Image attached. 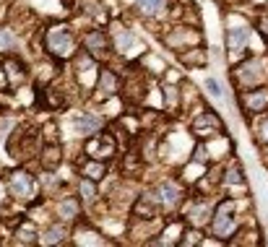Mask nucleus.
<instances>
[{
    "label": "nucleus",
    "mask_w": 268,
    "mask_h": 247,
    "mask_svg": "<svg viewBox=\"0 0 268 247\" xmlns=\"http://www.w3.org/2000/svg\"><path fill=\"white\" fill-rule=\"evenodd\" d=\"M232 81L237 89H255L268 84V60L261 55H247L232 70Z\"/></svg>",
    "instance_id": "f257e3e1"
},
{
    "label": "nucleus",
    "mask_w": 268,
    "mask_h": 247,
    "mask_svg": "<svg viewBox=\"0 0 268 247\" xmlns=\"http://www.w3.org/2000/svg\"><path fill=\"white\" fill-rule=\"evenodd\" d=\"M44 50L58 60H68L78 52V42L68 24H55L44 31Z\"/></svg>",
    "instance_id": "f03ea898"
},
{
    "label": "nucleus",
    "mask_w": 268,
    "mask_h": 247,
    "mask_svg": "<svg viewBox=\"0 0 268 247\" xmlns=\"http://www.w3.org/2000/svg\"><path fill=\"white\" fill-rule=\"evenodd\" d=\"M237 200L234 198H227L224 203H219V208L214 214H211V232H214V237H219V240H229L234 232H237Z\"/></svg>",
    "instance_id": "7ed1b4c3"
},
{
    "label": "nucleus",
    "mask_w": 268,
    "mask_h": 247,
    "mask_svg": "<svg viewBox=\"0 0 268 247\" xmlns=\"http://www.w3.org/2000/svg\"><path fill=\"white\" fill-rule=\"evenodd\" d=\"M81 44H84V52H89L94 60L104 62L109 60V55H112V39H109V34L104 29H89L84 34V39H81Z\"/></svg>",
    "instance_id": "20e7f679"
},
{
    "label": "nucleus",
    "mask_w": 268,
    "mask_h": 247,
    "mask_svg": "<svg viewBox=\"0 0 268 247\" xmlns=\"http://www.w3.org/2000/svg\"><path fill=\"white\" fill-rule=\"evenodd\" d=\"M120 76L112 70V68H107V65H99L97 70V81H94V99H99V102H107V99H112L120 94Z\"/></svg>",
    "instance_id": "39448f33"
},
{
    "label": "nucleus",
    "mask_w": 268,
    "mask_h": 247,
    "mask_svg": "<svg viewBox=\"0 0 268 247\" xmlns=\"http://www.w3.org/2000/svg\"><path fill=\"white\" fill-rule=\"evenodd\" d=\"M86 154H89L91 159H99V161L112 159L115 156V138H109L107 130H99L97 135H89Z\"/></svg>",
    "instance_id": "423d86ee"
},
{
    "label": "nucleus",
    "mask_w": 268,
    "mask_h": 247,
    "mask_svg": "<svg viewBox=\"0 0 268 247\" xmlns=\"http://www.w3.org/2000/svg\"><path fill=\"white\" fill-rule=\"evenodd\" d=\"M201 42V34L198 29H193V26H174V29H169L167 34H164V44L172 50H185L190 47V44H198Z\"/></svg>",
    "instance_id": "0eeeda50"
},
{
    "label": "nucleus",
    "mask_w": 268,
    "mask_h": 247,
    "mask_svg": "<svg viewBox=\"0 0 268 247\" xmlns=\"http://www.w3.org/2000/svg\"><path fill=\"white\" fill-rule=\"evenodd\" d=\"M239 104H242L245 112L261 115V112H266V107H268V91H266L263 86L239 89Z\"/></svg>",
    "instance_id": "6e6552de"
},
{
    "label": "nucleus",
    "mask_w": 268,
    "mask_h": 247,
    "mask_svg": "<svg viewBox=\"0 0 268 247\" xmlns=\"http://www.w3.org/2000/svg\"><path fill=\"white\" fill-rule=\"evenodd\" d=\"M8 190H11L13 198H21V200H32L34 193H36V185H34V177L29 172L18 169L8 177Z\"/></svg>",
    "instance_id": "1a4fd4ad"
},
{
    "label": "nucleus",
    "mask_w": 268,
    "mask_h": 247,
    "mask_svg": "<svg viewBox=\"0 0 268 247\" xmlns=\"http://www.w3.org/2000/svg\"><path fill=\"white\" fill-rule=\"evenodd\" d=\"M109 39H112V50L117 55H123V58H128L135 47H138V36L128 29V26L123 24H115L112 26V34H109Z\"/></svg>",
    "instance_id": "9d476101"
},
{
    "label": "nucleus",
    "mask_w": 268,
    "mask_h": 247,
    "mask_svg": "<svg viewBox=\"0 0 268 247\" xmlns=\"http://www.w3.org/2000/svg\"><path fill=\"white\" fill-rule=\"evenodd\" d=\"M221 127H224V123L219 120V115L214 112V109H206L203 115L196 117V123H193V133L203 135V138H211V135L221 133Z\"/></svg>",
    "instance_id": "9b49d317"
},
{
    "label": "nucleus",
    "mask_w": 268,
    "mask_h": 247,
    "mask_svg": "<svg viewBox=\"0 0 268 247\" xmlns=\"http://www.w3.org/2000/svg\"><path fill=\"white\" fill-rule=\"evenodd\" d=\"M156 200L159 206H177L182 200V185L174 180H162L156 185Z\"/></svg>",
    "instance_id": "f8f14e48"
},
{
    "label": "nucleus",
    "mask_w": 268,
    "mask_h": 247,
    "mask_svg": "<svg viewBox=\"0 0 268 247\" xmlns=\"http://www.w3.org/2000/svg\"><path fill=\"white\" fill-rule=\"evenodd\" d=\"M73 130H76L78 135H97L99 130H104V123H101V117L91 115V112H84L78 117H73Z\"/></svg>",
    "instance_id": "ddd939ff"
},
{
    "label": "nucleus",
    "mask_w": 268,
    "mask_h": 247,
    "mask_svg": "<svg viewBox=\"0 0 268 247\" xmlns=\"http://www.w3.org/2000/svg\"><path fill=\"white\" fill-rule=\"evenodd\" d=\"M133 216L141 218V221H154L159 216V200L149 198V195H138L135 206H133Z\"/></svg>",
    "instance_id": "4468645a"
},
{
    "label": "nucleus",
    "mask_w": 268,
    "mask_h": 247,
    "mask_svg": "<svg viewBox=\"0 0 268 247\" xmlns=\"http://www.w3.org/2000/svg\"><path fill=\"white\" fill-rule=\"evenodd\" d=\"M224 42L229 52H242L247 47V42H250V29L247 26H232V29H227Z\"/></svg>",
    "instance_id": "2eb2a0df"
},
{
    "label": "nucleus",
    "mask_w": 268,
    "mask_h": 247,
    "mask_svg": "<svg viewBox=\"0 0 268 247\" xmlns=\"http://www.w3.org/2000/svg\"><path fill=\"white\" fill-rule=\"evenodd\" d=\"M60 161H63V149H60L58 143L42 146V151H39V164H42V169L55 172V169L60 167Z\"/></svg>",
    "instance_id": "dca6fc26"
},
{
    "label": "nucleus",
    "mask_w": 268,
    "mask_h": 247,
    "mask_svg": "<svg viewBox=\"0 0 268 247\" xmlns=\"http://www.w3.org/2000/svg\"><path fill=\"white\" fill-rule=\"evenodd\" d=\"M211 214H214V211H211V206L201 200V203H196V208L185 211V224H188V226H198V229H201V226H206L211 221Z\"/></svg>",
    "instance_id": "f3484780"
},
{
    "label": "nucleus",
    "mask_w": 268,
    "mask_h": 247,
    "mask_svg": "<svg viewBox=\"0 0 268 247\" xmlns=\"http://www.w3.org/2000/svg\"><path fill=\"white\" fill-rule=\"evenodd\" d=\"M180 62L185 68H206V50L198 44H190L180 52Z\"/></svg>",
    "instance_id": "a211bd4d"
},
{
    "label": "nucleus",
    "mask_w": 268,
    "mask_h": 247,
    "mask_svg": "<svg viewBox=\"0 0 268 247\" xmlns=\"http://www.w3.org/2000/svg\"><path fill=\"white\" fill-rule=\"evenodd\" d=\"M78 172L84 177H89V180H94V182H99V180H104V175H107V164L104 161H99V159H86V161H81L78 164Z\"/></svg>",
    "instance_id": "6ab92c4d"
},
{
    "label": "nucleus",
    "mask_w": 268,
    "mask_h": 247,
    "mask_svg": "<svg viewBox=\"0 0 268 247\" xmlns=\"http://www.w3.org/2000/svg\"><path fill=\"white\" fill-rule=\"evenodd\" d=\"M58 216L63 218V221H73V218H78L81 216V200L78 198H66V200H60L58 203Z\"/></svg>",
    "instance_id": "aec40b11"
},
{
    "label": "nucleus",
    "mask_w": 268,
    "mask_h": 247,
    "mask_svg": "<svg viewBox=\"0 0 268 247\" xmlns=\"http://www.w3.org/2000/svg\"><path fill=\"white\" fill-rule=\"evenodd\" d=\"M133 3H135V11L146 18L159 16V13H164V8H167V0H133Z\"/></svg>",
    "instance_id": "412c9836"
},
{
    "label": "nucleus",
    "mask_w": 268,
    "mask_h": 247,
    "mask_svg": "<svg viewBox=\"0 0 268 247\" xmlns=\"http://www.w3.org/2000/svg\"><path fill=\"white\" fill-rule=\"evenodd\" d=\"M66 237H68V229H66V226H63V224H60V226L52 224L50 229L42 234L39 242H42V245H63V242H66Z\"/></svg>",
    "instance_id": "4be33fe9"
},
{
    "label": "nucleus",
    "mask_w": 268,
    "mask_h": 247,
    "mask_svg": "<svg viewBox=\"0 0 268 247\" xmlns=\"http://www.w3.org/2000/svg\"><path fill=\"white\" fill-rule=\"evenodd\" d=\"M5 70H8V78H11V86H18V84L26 81V68H24L21 60H8Z\"/></svg>",
    "instance_id": "5701e85b"
},
{
    "label": "nucleus",
    "mask_w": 268,
    "mask_h": 247,
    "mask_svg": "<svg viewBox=\"0 0 268 247\" xmlns=\"http://www.w3.org/2000/svg\"><path fill=\"white\" fill-rule=\"evenodd\" d=\"M224 185H227V187H239V185H245L242 167H239V164H229V167H224Z\"/></svg>",
    "instance_id": "b1692460"
},
{
    "label": "nucleus",
    "mask_w": 268,
    "mask_h": 247,
    "mask_svg": "<svg viewBox=\"0 0 268 247\" xmlns=\"http://www.w3.org/2000/svg\"><path fill=\"white\" fill-rule=\"evenodd\" d=\"M78 195H81L84 203H91V200L97 198V182L89 180V177H81L78 180Z\"/></svg>",
    "instance_id": "393cba45"
},
{
    "label": "nucleus",
    "mask_w": 268,
    "mask_h": 247,
    "mask_svg": "<svg viewBox=\"0 0 268 247\" xmlns=\"http://www.w3.org/2000/svg\"><path fill=\"white\" fill-rule=\"evenodd\" d=\"M16 237H21V242H26V245L39 242V234H36V229H34V226H29V224L18 226V229H16Z\"/></svg>",
    "instance_id": "a878e982"
},
{
    "label": "nucleus",
    "mask_w": 268,
    "mask_h": 247,
    "mask_svg": "<svg viewBox=\"0 0 268 247\" xmlns=\"http://www.w3.org/2000/svg\"><path fill=\"white\" fill-rule=\"evenodd\" d=\"M182 237H185V240H180V242H177V245H182V247H190V245L203 242V237H201V229H198V226H190V229L185 232Z\"/></svg>",
    "instance_id": "bb28decb"
},
{
    "label": "nucleus",
    "mask_w": 268,
    "mask_h": 247,
    "mask_svg": "<svg viewBox=\"0 0 268 247\" xmlns=\"http://www.w3.org/2000/svg\"><path fill=\"white\" fill-rule=\"evenodd\" d=\"M162 91H164L162 96H164V102H167V109H172L174 104H177V89H174V86H164Z\"/></svg>",
    "instance_id": "cd10ccee"
},
{
    "label": "nucleus",
    "mask_w": 268,
    "mask_h": 247,
    "mask_svg": "<svg viewBox=\"0 0 268 247\" xmlns=\"http://www.w3.org/2000/svg\"><path fill=\"white\" fill-rule=\"evenodd\" d=\"M258 31H261V36H263V39L268 42V13H261V16H258Z\"/></svg>",
    "instance_id": "c85d7f7f"
},
{
    "label": "nucleus",
    "mask_w": 268,
    "mask_h": 247,
    "mask_svg": "<svg viewBox=\"0 0 268 247\" xmlns=\"http://www.w3.org/2000/svg\"><path fill=\"white\" fill-rule=\"evenodd\" d=\"M206 89H208V94H211V96H221V94H224L216 78H206Z\"/></svg>",
    "instance_id": "c756f323"
},
{
    "label": "nucleus",
    "mask_w": 268,
    "mask_h": 247,
    "mask_svg": "<svg viewBox=\"0 0 268 247\" xmlns=\"http://www.w3.org/2000/svg\"><path fill=\"white\" fill-rule=\"evenodd\" d=\"M16 39H13V34L11 31H5V29H0V47H11Z\"/></svg>",
    "instance_id": "7c9ffc66"
},
{
    "label": "nucleus",
    "mask_w": 268,
    "mask_h": 247,
    "mask_svg": "<svg viewBox=\"0 0 268 247\" xmlns=\"http://www.w3.org/2000/svg\"><path fill=\"white\" fill-rule=\"evenodd\" d=\"M258 133H261V138L268 143V117H263L261 125H258Z\"/></svg>",
    "instance_id": "2f4dec72"
},
{
    "label": "nucleus",
    "mask_w": 268,
    "mask_h": 247,
    "mask_svg": "<svg viewBox=\"0 0 268 247\" xmlns=\"http://www.w3.org/2000/svg\"><path fill=\"white\" fill-rule=\"evenodd\" d=\"M0 195H3V187H0Z\"/></svg>",
    "instance_id": "473e14b6"
}]
</instances>
